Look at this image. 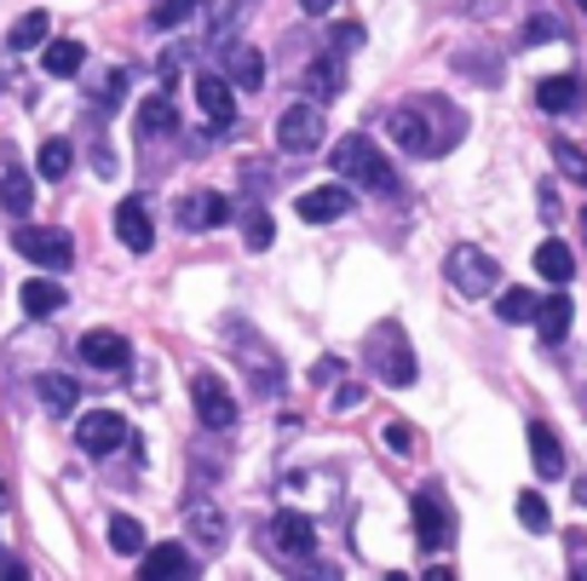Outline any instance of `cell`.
I'll return each instance as SVG.
<instances>
[{"mask_svg": "<svg viewBox=\"0 0 587 581\" xmlns=\"http://www.w3.org/2000/svg\"><path fill=\"white\" fill-rule=\"evenodd\" d=\"M121 92H127V76H121V70H110V76H104V87H98V105H116Z\"/></svg>", "mask_w": 587, "mask_h": 581, "instance_id": "obj_39", "label": "cell"}, {"mask_svg": "<svg viewBox=\"0 0 587 581\" xmlns=\"http://www.w3.org/2000/svg\"><path fill=\"white\" fill-rule=\"evenodd\" d=\"M190 12H196V0H162V7H156V23L173 29V23H185Z\"/></svg>", "mask_w": 587, "mask_h": 581, "instance_id": "obj_36", "label": "cell"}, {"mask_svg": "<svg viewBox=\"0 0 587 581\" xmlns=\"http://www.w3.org/2000/svg\"><path fill=\"white\" fill-rule=\"evenodd\" d=\"M409 519H414V535H421V546H443L449 541V506L438 490H421L409 501Z\"/></svg>", "mask_w": 587, "mask_h": 581, "instance_id": "obj_12", "label": "cell"}, {"mask_svg": "<svg viewBox=\"0 0 587 581\" xmlns=\"http://www.w3.org/2000/svg\"><path fill=\"white\" fill-rule=\"evenodd\" d=\"M294 208H300L305 225H334V219L352 214V190H345V185H317V190H305Z\"/></svg>", "mask_w": 587, "mask_h": 581, "instance_id": "obj_11", "label": "cell"}, {"mask_svg": "<svg viewBox=\"0 0 587 581\" xmlns=\"http://www.w3.org/2000/svg\"><path fill=\"white\" fill-rule=\"evenodd\" d=\"M334 174L358 179V185H363V190H374V196H392V190H398L392 161L380 156V145H374V139H363V132L340 139V150H334Z\"/></svg>", "mask_w": 587, "mask_h": 581, "instance_id": "obj_1", "label": "cell"}, {"mask_svg": "<svg viewBox=\"0 0 587 581\" xmlns=\"http://www.w3.org/2000/svg\"><path fill=\"white\" fill-rule=\"evenodd\" d=\"M387 132H392V139H398L409 156H438V150H443V139H438V132H427V116L414 110V105H409V110H392V116H387Z\"/></svg>", "mask_w": 587, "mask_h": 581, "instance_id": "obj_10", "label": "cell"}, {"mask_svg": "<svg viewBox=\"0 0 587 581\" xmlns=\"http://www.w3.org/2000/svg\"><path fill=\"white\" fill-rule=\"evenodd\" d=\"M190 524H196V535H207V541L219 546V535H225V512H214L207 501H196V506H190Z\"/></svg>", "mask_w": 587, "mask_h": 581, "instance_id": "obj_34", "label": "cell"}, {"mask_svg": "<svg viewBox=\"0 0 587 581\" xmlns=\"http://www.w3.org/2000/svg\"><path fill=\"white\" fill-rule=\"evenodd\" d=\"M231 219V196H219V190H196L190 201H185V225L190 230H214V225H225Z\"/></svg>", "mask_w": 587, "mask_h": 581, "instance_id": "obj_17", "label": "cell"}, {"mask_svg": "<svg viewBox=\"0 0 587 581\" xmlns=\"http://www.w3.org/2000/svg\"><path fill=\"white\" fill-rule=\"evenodd\" d=\"M374 346H380V357H374L380 381H387V386H414V357H409V339H398V328H380V334H374Z\"/></svg>", "mask_w": 587, "mask_h": 581, "instance_id": "obj_9", "label": "cell"}, {"mask_svg": "<svg viewBox=\"0 0 587 581\" xmlns=\"http://www.w3.org/2000/svg\"><path fill=\"white\" fill-rule=\"evenodd\" d=\"M35 392H41V403L52 408V415H69V408L81 403V392H76V381H69V374H41V381H35Z\"/></svg>", "mask_w": 587, "mask_h": 581, "instance_id": "obj_24", "label": "cell"}, {"mask_svg": "<svg viewBox=\"0 0 587 581\" xmlns=\"http://www.w3.org/2000/svg\"><path fill=\"white\" fill-rule=\"evenodd\" d=\"M443 270H449V283H456L467 299H483V294H496V259L483 254V248H472V243L449 248Z\"/></svg>", "mask_w": 587, "mask_h": 581, "instance_id": "obj_2", "label": "cell"}, {"mask_svg": "<svg viewBox=\"0 0 587 581\" xmlns=\"http://www.w3.org/2000/svg\"><path fill=\"white\" fill-rule=\"evenodd\" d=\"M552 161H559V174H565L570 185H587V156H581L576 145H552Z\"/></svg>", "mask_w": 587, "mask_h": 581, "instance_id": "obj_33", "label": "cell"}, {"mask_svg": "<svg viewBox=\"0 0 587 581\" xmlns=\"http://www.w3.org/2000/svg\"><path fill=\"white\" fill-rule=\"evenodd\" d=\"M518 524H525V530H552L547 501H541V495H518Z\"/></svg>", "mask_w": 587, "mask_h": 581, "instance_id": "obj_35", "label": "cell"}, {"mask_svg": "<svg viewBox=\"0 0 587 581\" xmlns=\"http://www.w3.org/2000/svg\"><path fill=\"white\" fill-rule=\"evenodd\" d=\"M265 541H271L276 559L300 564V559H311V546H317V524H311L305 512H276L271 530H265Z\"/></svg>", "mask_w": 587, "mask_h": 581, "instance_id": "obj_5", "label": "cell"}, {"mask_svg": "<svg viewBox=\"0 0 587 581\" xmlns=\"http://www.w3.org/2000/svg\"><path fill=\"white\" fill-rule=\"evenodd\" d=\"M570 323H576V305H570L565 294L541 299V312H536V328H541V339H547V346H559V339L570 334Z\"/></svg>", "mask_w": 587, "mask_h": 581, "instance_id": "obj_18", "label": "cell"}, {"mask_svg": "<svg viewBox=\"0 0 587 581\" xmlns=\"http://www.w3.org/2000/svg\"><path fill=\"white\" fill-rule=\"evenodd\" d=\"M116 236L133 248V254H150L156 248V230H150V208L138 196H127L121 208H116Z\"/></svg>", "mask_w": 587, "mask_h": 581, "instance_id": "obj_14", "label": "cell"}, {"mask_svg": "<svg viewBox=\"0 0 587 581\" xmlns=\"http://www.w3.org/2000/svg\"><path fill=\"white\" fill-rule=\"evenodd\" d=\"M525 41H559V23H552L547 12H541V18H530V23H525Z\"/></svg>", "mask_w": 587, "mask_h": 581, "instance_id": "obj_37", "label": "cell"}, {"mask_svg": "<svg viewBox=\"0 0 587 581\" xmlns=\"http://www.w3.org/2000/svg\"><path fill=\"white\" fill-rule=\"evenodd\" d=\"M242 236H248V248H254V254H265V248L276 243V225H271V214H265V208H254V214H248V225H242Z\"/></svg>", "mask_w": 587, "mask_h": 581, "instance_id": "obj_32", "label": "cell"}, {"mask_svg": "<svg viewBox=\"0 0 587 581\" xmlns=\"http://www.w3.org/2000/svg\"><path fill=\"white\" fill-rule=\"evenodd\" d=\"M225 76H231L236 87H265V52L248 47V41H236V47L225 52Z\"/></svg>", "mask_w": 587, "mask_h": 581, "instance_id": "obj_16", "label": "cell"}, {"mask_svg": "<svg viewBox=\"0 0 587 581\" xmlns=\"http://www.w3.org/2000/svg\"><path fill=\"white\" fill-rule=\"evenodd\" d=\"M530 461H536L541 477H565V450H559V437H552L541 421L530 426Z\"/></svg>", "mask_w": 587, "mask_h": 581, "instance_id": "obj_20", "label": "cell"}, {"mask_svg": "<svg viewBox=\"0 0 587 581\" xmlns=\"http://www.w3.org/2000/svg\"><path fill=\"white\" fill-rule=\"evenodd\" d=\"M536 270H541L547 283H559V288H565V283L576 277V254H570L565 243H541V248H536Z\"/></svg>", "mask_w": 587, "mask_h": 581, "instance_id": "obj_23", "label": "cell"}, {"mask_svg": "<svg viewBox=\"0 0 587 581\" xmlns=\"http://www.w3.org/2000/svg\"><path fill=\"white\" fill-rule=\"evenodd\" d=\"M387 443H392V450H398V455H414V426L392 421V426H387Z\"/></svg>", "mask_w": 587, "mask_h": 581, "instance_id": "obj_38", "label": "cell"}, {"mask_svg": "<svg viewBox=\"0 0 587 581\" xmlns=\"http://www.w3.org/2000/svg\"><path fill=\"white\" fill-rule=\"evenodd\" d=\"M0 208H7V214H29V208H35L29 174H0Z\"/></svg>", "mask_w": 587, "mask_h": 581, "instance_id": "obj_29", "label": "cell"}, {"mask_svg": "<svg viewBox=\"0 0 587 581\" xmlns=\"http://www.w3.org/2000/svg\"><path fill=\"white\" fill-rule=\"evenodd\" d=\"M576 506H587V484H576Z\"/></svg>", "mask_w": 587, "mask_h": 581, "instance_id": "obj_42", "label": "cell"}, {"mask_svg": "<svg viewBox=\"0 0 587 581\" xmlns=\"http://www.w3.org/2000/svg\"><path fill=\"white\" fill-rule=\"evenodd\" d=\"M358 403H363V386H340L334 392V408H358Z\"/></svg>", "mask_w": 587, "mask_h": 581, "instance_id": "obj_40", "label": "cell"}, {"mask_svg": "<svg viewBox=\"0 0 587 581\" xmlns=\"http://www.w3.org/2000/svg\"><path fill=\"white\" fill-rule=\"evenodd\" d=\"M47 29H52L47 12H23V18L12 23V52H35V47L47 41Z\"/></svg>", "mask_w": 587, "mask_h": 581, "instance_id": "obj_27", "label": "cell"}, {"mask_svg": "<svg viewBox=\"0 0 587 581\" xmlns=\"http://www.w3.org/2000/svg\"><path fill=\"white\" fill-rule=\"evenodd\" d=\"M110 546H116L121 559L145 553V524H138V519H127V512H116V519H110Z\"/></svg>", "mask_w": 587, "mask_h": 581, "instance_id": "obj_28", "label": "cell"}, {"mask_svg": "<svg viewBox=\"0 0 587 581\" xmlns=\"http://www.w3.org/2000/svg\"><path fill=\"white\" fill-rule=\"evenodd\" d=\"M41 63H47V76H76L81 63H87V47L81 41H47V52H41Z\"/></svg>", "mask_w": 587, "mask_h": 581, "instance_id": "obj_25", "label": "cell"}, {"mask_svg": "<svg viewBox=\"0 0 587 581\" xmlns=\"http://www.w3.org/2000/svg\"><path fill=\"white\" fill-rule=\"evenodd\" d=\"M536 312H541V299H536L530 288H507V294L496 299V317H501V323H536Z\"/></svg>", "mask_w": 587, "mask_h": 581, "instance_id": "obj_26", "label": "cell"}, {"mask_svg": "<svg viewBox=\"0 0 587 581\" xmlns=\"http://www.w3.org/2000/svg\"><path fill=\"white\" fill-rule=\"evenodd\" d=\"M12 243L29 265H47V270H63L76 259V243H69V230H58V225H23Z\"/></svg>", "mask_w": 587, "mask_h": 581, "instance_id": "obj_3", "label": "cell"}, {"mask_svg": "<svg viewBox=\"0 0 587 581\" xmlns=\"http://www.w3.org/2000/svg\"><path fill=\"white\" fill-rule=\"evenodd\" d=\"M536 98H541V110L565 116V110H576V105H581V87H576V76H547V81L536 87Z\"/></svg>", "mask_w": 587, "mask_h": 581, "instance_id": "obj_22", "label": "cell"}, {"mask_svg": "<svg viewBox=\"0 0 587 581\" xmlns=\"http://www.w3.org/2000/svg\"><path fill=\"white\" fill-rule=\"evenodd\" d=\"M76 352H81V363H87V368H104V374L127 368V357H133V346H127V339H121L116 328H87Z\"/></svg>", "mask_w": 587, "mask_h": 581, "instance_id": "obj_8", "label": "cell"}, {"mask_svg": "<svg viewBox=\"0 0 587 581\" xmlns=\"http://www.w3.org/2000/svg\"><path fill=\"white\" fill-rule=\"evenodd\" d=\"M173 127H179V110H173L167 92H156V98L138 105V132H145V139H162V132H173Z\"/></svg>", "mask_w": 587, "mask_h": 581, "instance_id": "obj_21", "label": "cell"}, {"mask_svg": "<svg viewBox=\"0 0 587 581\" xmlns=\"http://www.w3.org/2000/svg\"><path fill=\"white\" fill-rule=\"evenodd\" d=\"M190 397H196V421L207 432H231L236 426V397H231V386L219 381V374H196Z\"/></svg>", "mask_w": 587, "mask_h": 581, "instance_id": "obj_4", "label": "cell"}, {"mask_svg": "<svg viewBox=\"0 0 587 581\" xmlns=\"http://www.w3.org/2000/svg\"><path fill=\"white\" fill-rule=\"evenodd\" d=\"M276 145H283L288 156H305V150H317V145H323V116L311 110V105H294V110H283V121H276Z\"/></svg>", "mask_w": 587, "mask_h": 581, "instance_id": "obj_6", "label": "cell"}, {"mask_svg": "<svg viewBox=\"0 0 587 581\" xmlns=\"http://www.w3.org/2000/svg\"><path fill=\"white\" fill-rule=\"evenodd\" d=\"M581 236H587V208H581Z\"/></svg>", "mask_w": 587, "mask_h": 581, "instance_id": "obj_43", "label": "cell"}, {"mask_svg": "<svg viewBox=\"0 0 587 581\" xmlns=\"http://www.w3.org/2000/svg\"><path fill=\"white\" fill-rule=\"evenodd\" d=\"M196 105H202V116L214 121V127H231L236 121V92H231V76H196Z\"/></svg>", "mask_w": 587, "mask_h": 581, "instance_id": "obj_13", "label": "cell"}, {"mask_svg": "<svg viewBox=\"0 0 587 581\" xmlns=\"http://www.w3.org/2000/svg\"><path fill=\"white\" fill-rule=\"evenodd\" d=\"M305 81L317 87V98H340V52H329V58H317L305 70Z\"/></svg>", "mask_w": 587, "mask_h": 581, "instance_id": "obj_30", "label": "cell"}, {"mask_svg": "<svg viewBox=\"0 0 587 581\" xmlns=\"http://www.w3.org/2000/svg\"><path fill=\"white\" fill-rule=\"evenodd\" d=\"M145 575H196V559L185 553L179 541H167V546H145Z\"/></svg>", "mask_w": 587, "mask_h": 581, "instance_id": "obj_19", "label": "cell"}, {"mask_svg": "<svg viewBox=\"0 0 587 581\" xmlns=\"http://www.w3.org/2000/svg\"><path fill=\"white\" fill-rule=\"evenodd\" d=\"M18 305L29 317H58L63 305H69V294H63V283H52V277H29L23 288H18Z\"/></svg>", "mask_w": 587, "mask_h": 581, "instance_id": "obj_15", "label": "cell"}, {"mask_svg": "<svg viewBox=\"0 0 587 581\" xmlns=\"http://www.w3.org/2000/svg\"><path fill=\"white\" fill-rule=\"evenodd\" d=\"M576 7H581V12H587V0H576Z\"/></svg>", "mask_w": 587, "mask_h": 581, "instance_id": "obj_44", "label": "cell"}, {"mask_svg": "<svg viewBox=\"0 0 587 581\" xmlns=\"http://www.w3.org/2000/svg\"><path fill=\"white\" fill-rule=\"evenodd\" d=\"M69 161H76V150H69V139H47L41 145V179H63Z\"/></svg>", "mask_w": 587, "mask_h": 581, "instance_id": "obj_31", "label": "cell"}, {"mask_svg": "<svg viewBox=\"0 0 587 581\" xmlns=\"http://www.w3.org/2000/svg\"><path fill=\"white\" fill-rule=\"evenodd\" d=\"M300 7H305L311 18H317V12H329V7H334V0H300Z\"/></svg>", "mask_w": 587, "mask_h": 581, "instance_id": "obj_41", "label": "cell"}, {"mask_svg": "<svg viewBox=\"0 0 587 581\" xmlns=\"http://www.w3.org/2000/svg\"><path fill=\"white\" fill-rule=\"evenodd\" d=\"M76 443L87 455H116L127 443V421L110 415V408H92V415H81V426H76Z\"/></svg>", "mask_w": 587, "mask_h": 581, "instance_id": "obj_7", "label": "cell"}]
</instances>
